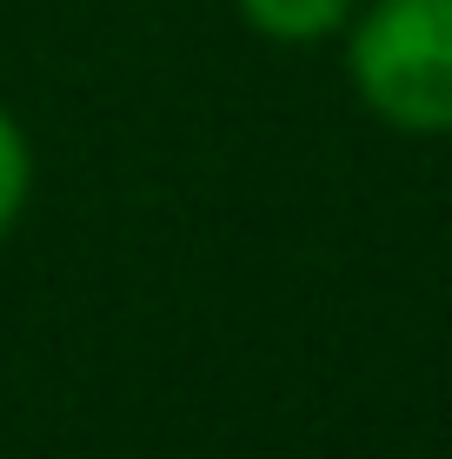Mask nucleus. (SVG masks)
<instances>
[{"mask_svg": "<svg viewBox=\"0 0 452 459\" xmlns=\"http://www.w3.org/2000/svg\"><path fill=\"white\" fill-rule=\"evenodd\" d=\"M346 87L380 126L452 134V0H360L346 21Z\"/></svg>", "mask_w": 452, "mask_h": 459, "instance_id": "obj_1", "label": "nucleus"}, {"mask_svg": "<svg viewBox=\"0 0 452 459\" xmlns=\"http://www.w3.org/2000/svg\"><path fill=\"white\" fill-rule=\"evenodd\" d=\"M240 21L273 47H320L346 34V21L360 13V0H233Z\"/></svg>", "mask_w": 452, "mask_h": 459, "instance_id": "obj_2", "label": "nucleus"}, {"mask_svg": "<svg viewBox=\"0 0 452 459\" xmlns=\"http://www.w3.org/2000/svg\"><path fill=\"white\" fill-rule=\"evenodd\" d=\"M27 200H34V140H27L21 114L0 100V240L21 227Z\"/></svg>", "mask_w": 452, "mask_h": 459, "instance_id": "obj_3", "label": "nucleus"}]
</instances>
